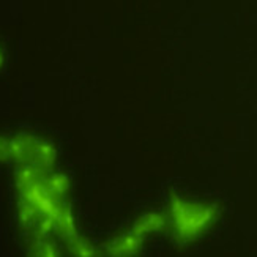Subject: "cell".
Returning a JSON list of instances; mask_svg holds the SVG:
<instances>
[{"label": "cell", "instance_id": "obj_1", "mask_svg": "<svg viewBox=\"0 0 257 257\" xmlns=\"http://www.w3.org/2000/svg\"><path fill=\"white\" fill-rule=\"evenodd\" d=\"M174 222L182 237H196L202 232L215 218V208L208 205H199L191 202H183L180 199H174Z\"/></svg>", "mask_w": 257, "mask_h": 257}]
</instances>
